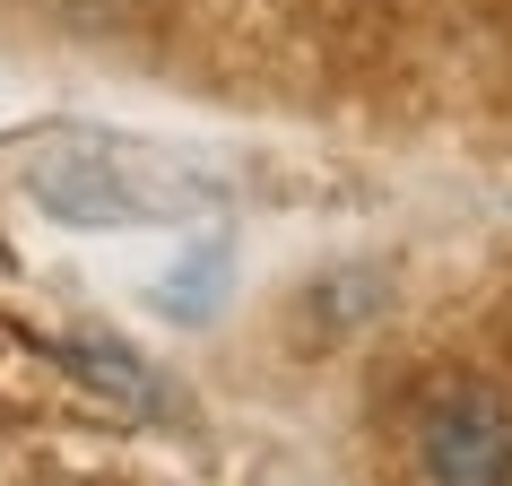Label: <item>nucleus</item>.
Wrapping results in <instances>:
<instances>
[{
  "label": "nucleus",
  "mask_w": 512,
  "mask_h": 486,
  "mask_svg": "<svg viewBox=\"0 0 512 486\" xmlns=\"http://www.w3.org/2000/svg\"><path fill=\"white\" fill-rule=\"evenodd\" d=\"M27 200L61 226H183L226 200L217 174L105 131H61L27 157Z\"/></svg>",
  "instance_id": "obj_1"
},
{
  "label": "nucleus",
  "mask_w": 512,
  "mask_h": 486,
  "mask_svg": "<svg viewBox=\"0 0 512 486\" xmlns=\"http://www.w3.org/2000/svg\"><path fill=\"white\" fill-rule=\"evenodd\" d=\"M417 469L426 486H512V400L486 382H460L417 417Z\"/></svg>",
  "instance_id": "obj_2"
},
{
  "label": "nucleus",
  "mask_w": 512,
  "mask_h": 486,
  "mask_svg": "<svg viewBox=\"0 0 512 486\" xmlns=\"http://www.w3.org/2000/svg\"><path fill=\"white\" fill-rule=\"evenodd\" d=\"M61 356H70V374H87V382H96V391H105V400L139 408V417L157 408V391H148V382H157V374H148V365H139L131 348H113V339H70V348H61Z\"/></svg>",
  "instance_id": "obj_3"
},
{
  "label": "nucleus",
  "mask_w": 512,
  "mask_h": 486,
  "mask_svg": "<svg viewBox=\"0 0 512 486\" xmlns=\"http://www.w3.org/2000/svg\"><path fill=\"white\" fill-rule=\"evenodd\" d=\"M217 270H226V261H217V252H200V270H183V278H174V287H165V304L200 313V304H209V287H217Z\"/></svg>",
  "instance_id": "obj_4"
}]
</instances>
